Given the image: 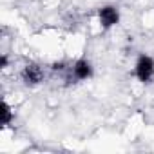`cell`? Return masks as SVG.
Instances as JSON below:
<instances>
[{
    "mask_svg": "<svg viewBox=\"0 0 154 154\" xmlns=\"http://www.w3.org/2000/svg\"><path fill=\"white\" fill-rule=\"evenodd\" d=\"M134 74L141 84H149L154 78V58L149 54H141L136 60L134 65Z\"/></svg>",
    "mask_w": 154,
    "mask_h": 154,
    "instance_id": "cell-1",
    "label": "cell"
},
{
    "mask_svg": "<svg viewBox=\"0 0 154 154\" xmlns=\"http://www.w3.org/2000/svg\"><path fill=\"white\" fill-rule=\"evenodd\" d=\"M98 22L102 29H111L120 22V9L116 6H103L98 9Z\"/></svg>",
    "mask_w": 154,
    "mask_h": 154,
    "instance_id": "cell-2",
    "label": "cell"
},
{
    "mask_svg": "<svg viewBox=\"0 0 154 154\" xmlns=\"http://www.w3.org/2000/svg\"><path fill=\"white\" fill-rule=\"evenodd\" d=\"M22 80L26 85H38L44 80V71L36 63H27L22 69Z\"/></svg>",
    "mask_w": 154,
    "mask_h": 154,
    "instance_id": "cell-3",
    "label": "cell"
},
{
    "mask_svg": "<svg viewBox=\"0 0 154 154\" xmlns=\"http://www.w3.org/2000/svg\"><path fill=\"white\" fill-rule=\"evenodd\" d=\"M72 74L76 80H89L93 76V65L87 58H80L76 60L72 65Z\"/></svg>",
    "mask_w": 154,
    "mask_h": 154,
    "instance_id": "cell-4",
    "label": "cell"
},
{
    "mask_svg": "<svg viewBox=\"0 0 154 154\" xmlns=\"http://www.w3.org/2000/svg\"><path fill=\"white\" fill-rule=\"evenodd\" d=\"M6 65H8V56H6V54H2V56H0V67L4 69Z\"/></svg>",
    "mask_w": 154,
    "mask_h": 154,
    "instance_id": "cell-6",
    "label": "cell"
},
{
    "mask_svg": "<svg viewBox=\"0 0 154 154\" xmlns=\"http://www.w3.org/2000/svg\"><path fill=\"white\" fill-rule=\"evenodd\" d=\"M13 111H11V107L8 105V102H2L0 103V125L2 127H8L11 122H13Z\"/></svg>",
    "mask_w": 154,
    "mask_h": 154,
    "instance_id": "cell-5",
    "label": "cell"
}]
</instances>
